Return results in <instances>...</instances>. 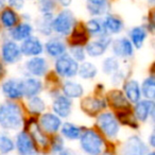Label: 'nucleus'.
Here are the masks:
<instances>
[{"label":"nucleus","instance_id":"nucleus-1","mask_svg":"<svg viewBox=\"0 0 155 155\" xmlns=\"http://www.w3.org/2000/svg\"><path fill=\"white\" fill-rule=\"evenodd\" d=\"M24 124L20 107L14 102H5L0 105V127L9 131H17Z\"/></svg>","mask_w":155,"mask_h":155},{"label":"nucleus","instance_id":"nucleus-2","mask_svg":"<svg viewBox=\"0 0 155 155\" xmlns=\"http://www.w3.org/2000/svg\"><path fill=\"white\" fill-rule=\"evenodd\" d=\"M80 147L86 155H100L103 153L104 141L97 132L88 129L81 133Z\"/></svg>","mask_w":155,"mask_h":155},{"label":"nucleus","instance_id":"nucleus-3","mask_svg":"<svg viewBox=\"0 0 155 155\" xmlns=\"http://www.w3.org/2000/svg\"><path fill=\"white\" fill-rule=\"evenodd\" d=\"M97 125L106 137L114 139L118 136L120 127L116 117L110 112L102 113L97 118Z\"/></svg>","mask_w":155,"mask_h":155},{"label":"nucleus","instance_id":"nucleus-4","mask_svg":"<svg viewBox=\"0 0 155 155\" xmlns=\"http://www.w3.org/2000/svg\"><path fill=\"white\" fill-rule=\"evenodd\" d=\"M73 25H74V16L72 12L69 10H64L56 16L55 19L52 20L51 28L58 34L67 35L70 33Z\"/></svg>","mask_w":155,"mask_h":155},{"label":"nucleus","instance_id":"nucleus-5","mask_svg":"<svg viewBox=\"0 0 155 155\" xmlns=\"http://www.w3.org/2000/svg\"><path fill=\"white\" fill-rule=\"evenodd\" d=\"M149 152L146 142L136 135L127 138L121 148V155H147Z\"/></svg>","mask_w":155,"mask_h":155},{"label":"nucleus","instance_id":"nucleus-6","mask_svg":"<svg viewBox=\"0 0 155 155\" xmlns=\"http://www.w3.org/2000/svg\"><path fill=\"white\" fill-rule=\"evenodd\" d=\"M79 65L69 55H62L55 62V70L62 78H72L78 73Z\"/></svg>","mask_w":155,"mask_h":155},{"label":"nucleus","instance_id":"nucleus-7","mask_svg":"<svg viewBox=\"0 0 155 155\" xmlns=\"http://www.w3.org/2000/svg\"><path fill=\"white\" fill-rule=\"evenodd\" d=\"M15 148L20 155H37L34 141L27 132H19L17 134Z\"/></svg>","mask_w":155,"mask_h":155},{"label":"nucleus","instance_id":"nucleus-8","mask_svg":"<svg viewBox=\"0 0 155 155\" xmlns=\"http://www.w3.org/2000/svg\"><path fill=\"white\" fill-rule=\"evenodd\" d=\"M39 124H41V131L54 134L61 129L62 121H61V119L58 118L55 114L47 113V114H44L43 116H41Z\"/></svg>","mask_w":155,"mask_h":155},{"label":"nucleus","instance_id":"nucleus-9","mask_svg":"<svg viewBox=\"0 0 155 155\" xmlns=\"http://www.w3.org/2000/svg\"><path fill=\"white\" fill-rule=\"evenodd\" d=\"M20 55H21V51L16 43L8 41L3 44L2 58L5 63H9V64L16 63L20 58Z\"/></svg>","mask_w":155,"mask_h":155},{"label":"nucleus","instance_id":"nucleus-10","mask_svg":"<svg viewBox=\"0 0 155 155\" xmlns=\"http://www.w3.org/2000/svg\"><path fill=\"white\" fill-rule=\"evenodd\" d=\"M2 91L10 99H18L24 96L22 89V81H18L15 79L8 80L2 85Z\"/></svg>","mask_w":155,"mask_h":155},{"label":"nucleus","instance_id":"nucleus-11","mask_svg":"<svg viewBox=\"0 0 155 155\" xmlns=\"http://www.w3.org/2000/svg\"><path fill=\"white\" fill-rule=\"evenodd\" d=\"M20 51L25 55L37 56L43 52V45L38 38L30 36L27 39H25L21 47H20Z\"/></svg>","mask_w":155,"mask_h":155},{"label":"nucleus","instance_id":"nucleus-12","mask_svg":"<svg viewBox=\"0 0 155 155\" xmlns=\"http://www.w3.org/2000/svg\"><path fill=\"white\" fill-rule=\"evenodd\" d=\"M47 68L48 65L46 60L38 56H34L26 63V69L35 77H43L47 71Z\"/></svg>","mask_w":155,"mask_h":155},{"label":"nucleus","instance_id":"nucleus-13","mask_svg":"<svg viewBox=\"0 0 155 155\" xmlns=\"http://www.w3.org/2000/svg\"><path fill=\"white\" fill-rule=\"evenodd\" d=\"M52 108L58 118H67L71 113L70 99L65 96H60L53 101Z\"/></svg>","mask_w":155,"mask_h":155},{"label":"nucleus","instance_id":"nucleus-14","mask_svg":"<svg viewBox=\"0 0 155 155\" xmlns=\"http://www.w3.org/2000/svg\"><path fill=\"white\" fill-rule=\"evenodd\" d=\"M81 107L86 114L91 115V116H95L97 113L100 110H104L106 107V102L104 100H100L97 98H85L82 102H81Z\"/></svg>","mask_w":155,"mask_h":155},{"label":"nucleus","instance_id":"nucleus-15","mask_svg":"<svg viewBox=\"0 0 155 155\" xmlns=\"http://www.w3.org/2000/svg\"><path fill=\"white\" fill-rule=\"evenodd\" d=\"M135 117L136 119H138L141 122L148 120V118L150 116H153V113H154V103L151 100L148 101H139L136 103L135 106Z\"/></svg>","mask_w":155,"mask_h":155},{"label":"nucleus","instance_id":"nucleus-16","mask_svg":"<svg viewBox=\"0 0 155 155\" xmlns=\"http://www.w3.org/2000/svg\"><path fill=\"white\" fill-rule=\"evenodd\" d=\"M110 44V39L106 36H102L100 39L95 41H91L86 46V52L91 56H100L106 51L108 45Z\"/></svg>","mask_w":155,"mask_h":155},{"label":"nucleus","instance_id":"nucleus-17","mask_svg":"<svg viewBox=\"0 0 155 155\" xmlns=\"http://www.w3.org/2000/svg\"><path fill=\"white\" fill-rule=\"evenodd\" d=\"M113 51L116 55L127 58L133 54V45L127 38H120L117 39L113 44Z\"/></svg>","mask_w":155,"mask_h":155},{"label":"nucleus","instance_id":"nucleus-18","mask_svg":"<svg viewBox=\"0 0 155 155\" xmlns=\"http://www.w3.org/2000/svg\"><path fill=\"white\" fill-rule=\"evenodd\" d=\"M29 133H30L29 135L31 136L33 141L36 142L39 147L46 148L48 146V138L46 137V135L36 122L29 123Z\"/></svg>","mask_w":155,"mask_h":155},{"label":"nucleus","instance_id":"nucleus-19","mask_svg":"<svg viewBox=\"0 0 155 155\" xmlns=\"http://www.w3.org/2000/svg\"><path fill=\"white\" fill-rule=\"evenodd\" d=\"M22 89H24V95L27 97H36V95H38L41 91V83L35 78H30L22 81Z\"/></svg>","mask_w":155,"mask_h":155},{"label":"nucleus","instance_id":"nucleus-20","mask_svg":"<svg viewBox=\"0 0 155 155\" xmlns=\"http://www.w3.org/2000/svg\"><path fill=\"white\" fill-rule=\"evenodd\" d=\"M124 93H125V98L129 100L132 103H137L140 101V88L139 84L137 81L131 80L124 85Z\"/></svg>","mask_w":155,"mask_h":155},{"label":"nucleus","instance_id":"nucleus-21","mask_svg":"<svg viewBox=\"0 0 155 155\" xmlns=\"http://www.w3.org/2000/svg\"><path fill=\"white\" fill-rule=\"evenodd\" d=\"M103 29L106 32L118 34L123 29V22L119 17L114 15H108L105 17L103 21Z\"/></svg>","mask_w":155,"mask_h":155},{"label":"nucleus","instance_id":"nucleus-22","mask_svg":"<svg viewBox=\"0 0 155 155\" xmlns=\"http://www.w3.org/2000/svg\"><path fill=\"white\" fill-rule=\"evenodd\" d=\"M108 99H110V103L114 107L118 108L121 110H129V102L127 99L125 98V96L123 95L121 91H110L108 95Z\"/></svg>","mask_w":155,"mask_h":155},{"label":"nucleus","instance_id":"nucleus-23","mask_svg":"<svg viewBox=\"0 0 155 155\" xmlns=\"http://www.w3.org/2000/svg\"><path fill=\"white\" fill-rule=\"evenodd\" d=\"M46 51L52 58H60V56L64 55L65 51H66V47H65L64 43H62L58 39H51L46 44Z\"/></svg>","mask_w":155,"mask_h":155},{"label":"nucleus","instance_id":"nucleus-24","mask_svg":"<svg viewBox=\"0 0 155 155\" xmlns=\"http://www.w3.org/2000/svg\"><path fill=\"white\" fill-rule=\"evenodd\" d=\"M61 133L65 138L69 140H77L81 136V127L73 124L71 122H65L63 125H61Z\"/></svg>","mask_w":155,"mask_h":155},{"label":"nucleus","instance_id":"nucleus-25","mask_svg":"<svg viewBox=\"0 0 155 155\" xmlns=\"http://www.w3.org/2000/svg\"><path fill=\"white\" fill-rule=\"evenodd\" d=\"M31 33H32V27L30 24H20L14 27V29L11 31V36L15 41H22L30 37Z\"/></svg>","mask_w":155,"mask_h":155},{"label":"nucleus","instance_id":"nucleus-26","mask_svg":"<svg viewBox=\"0 0 155 155\" xmlns=\"http://www.w3.org/2000/svg\"><path fill=\"white\" fill-rule=\"evenodd\" d=\"M63 91L67 98H79L83 95V86L75 82H66L63 86Z\"/></svg>","mask_w":155,"mask_h":155},{"label":"nucleus","instance_id":"nucleus-27","mask_svg":"<svg viewBox=\"0 0 155 155\" xmlns=\"http://www.w3.org/2000/svg\"><path fill=\"white\" fill-rule=\"evenodd\" d=\"M146 37H147V31L142 27H135L131 31V39H132L131 43H133V45L136 48H141Z\"/></svg>","mask_w":155,"mask_h":155},{"label":"nucleus","instance_id":"nucleus-28","mask_svg":"<svg viewBox=\"0 0 155 155\" xmlns=\"http://www.w3.org/2000/svg\"><path fill=\"white\" fill-rule=\"evenodd\" d=\"M78 72H79V75L82 79L89 80V79H93V78L96 77V74H97V67L93 63H83L79 67V69H78Z\"/></svg>","mask_w":155,"mask_h":155},{"label":"nucleus","instance_id":"nucleus-29","mask_svg":"<svg viewBox=\"0 0 155 155\" xmlns=\"http://www.w3.org/2000/svg\"><path fill=\"white\" fill-rule=\"evenodd\" d=\"M15 150V142L10 136L5 133H0V153L9 154Z\"/></svg>","mask_w":155,"mask_h":155},{"label":"nucleus","instance_id":"nucleus-30","mask_svg":"<svg viewBox=\"0 0 155 155\" xmlns=\"http://www.w3.org/2000/svg\"><path fill=\"white\" fill-rule=\"evenodd\" d=\"M17 15L12 9H5L1 13V21L5 28H13L17 24Z\"/></svg>","mask_w":155,"mask_h":155},{"label":"nucleus","instance_id":"nucleus-31","mask_svg":"<svg viewBox=\"0 0 155 155\" xmlns=\"http://www.w3.org/2000/svg\"><path fill=\"white\" fill-rule=\"evenodd\" d=\"M142 94L146 98L152 100L155 96V81L153 77L147 78L142 83Z\"/></svg>","mask_w":155,"mask_h":155},{"label":"nucleus","instance_id":"nucleus-32","mask_svg":"<svg viewBox=\"0 0 155 155\" xmlns=\"http://www.w3.org/2000/svg\"><path fill=\"white\" fill-rule=\"evenodd\" d=\"M28 107L31 113L33 114H41L45 110L46 104L41 98L38 97H32L30 101L28 102Z\"/></svg>","mask_w":155,"mask_h":155},{"label":"nucleus","instance_id":"nucleus-33","mask_svg":"<svg viewBox=\"0 0 155 155\" xmlns=\"http://www.w3.org/2000/svg\"><path fill=\"white\" fill-rule=\"evenodd\" d=\"M102 69L106 74H115L119 70V62L115 58H107L102 64Z\"/></svg>","mask_w":155,"mask_h":155},{"label":"nucleus","instance_id":"nucleus-34","mask_svg":"<svg viewBox=\"0 0 155 155\" xmlns=\"http://www.w3.org/2000/svg\"><path fill=\"white\" fill-rule=\"evenodd\" d=\"M85 29H86V32H88L91 35L100 34L103 31V25L101 24L99 19H91L86 24Z\"/></svg>","mask_w":155,"mask_h":155},{"label":"nucleus","instance_id":"nucleus-35","mask_svg":"<svg viewBox=\"0 0 155 155\" xmlns=\"http://www.w3.org/2000/svg\"><path fill=\"white\" fill-rule=\"evenodd\" d=\"M87 39L86 36V30H79V29H75L73 31L72 35V41L74 43V46H79V44L85 43Z\"/></svg>","mask_w":155,"mask_h":155},{"label":"nucleus","instance_id":"nucleus-36","mask_svg":"<svg viewBox=\"0 0 155 155\" xmlns=\"http://www.w3.org/2000/svg\"><path fill=\"white\" fill-rule=\"evenodd\" d=\"M55 8L54 0H41L39 3V10L43 14H51Z\"/></svg>","mask_w":155,"mask_h":155},{"label":"nucleus","instance_id":"nucleus-37","mask_svg":"<svg viewBox=\"0 0 155 155\" xmlns=\"http://www.w3.org/2000/svg\"><path fill=\"white\" fill-rule=\"evenodd\" d=\"M70 52L73 56L72 58L74 61H77V62L78 61L79 62H83L85 60V52L81 46H73V47H71Z\"/></svg>","mask_w":155,"mask_h":155},{"label":"nucleus","instance_id":"nucleus-38","mask_svg":"<svg viewBox=\"0 0 155 155\" xmlns=\"http://www.w3.org/2000/svg\"><path fill=\"white\" fill-rule=\"evenodd\" d=\"M65 149V146H64V140L61 136H55L54 139L52 140V144H51V150H52V153L54 154H58L60 153L61 151H63Z\"/></svg>","mask_w":155,"mask_h":155},{"label":"nucleus","instance_id":"nucleus-39","mask_svg":"<svg viewBox=\"0 0 155 155\" xmlns=\"http://www.w3.org/2000/svg\"><path fill=\"white\" fill-rule=\"evenodd\" d=\"M87 9H88L89 13L94 16H98V15H102L106 12L107 8H106V5H87Z\"/></svg>","mask_w":155,"mask_h":155},{"label":"nucleus","instance_id":"nucleus-40","mask_svg":"<svg viewBox=\"0 0 155 155\" xmlns=\"http://www.w3.org/2000/svg\"><path fill=\"white\" fill-rule=\"evenodd\" d=\"M9 5L13 9L21 10L25 5V0H9Z\"/></svg>","mask_w":155,"mask_h":155},{"label":"nucleus","instance_id":"nucleus-41","mask_svg":"<svg viewBox=\"0 0 155 155\" xmlns=\"http://www.w3.org/2000/svg\"><path fill=\"white\" fill-rule=\"evenodd\" d=\"M91 5H105L106 0H87Z\"/></svg>","mask_w":155,"mask_h":155},{"label":"nucleus","instance_id":"nucleus-42","mask_svg":"<svg viewBox=\"0 0 155 155\" xmlns=\"http://www.w3.org/2000/svg\"><path fill=\"white\" fill-rule=\"evenodd\" d=\"M56 155H75V153L72 150H70V149H64V150L61 151Z\"/></svg>","mask_w":155,"mask_h":155},{"label":"nucleus","instance_id":"nucleus-43","mask_svg":"<svg viewBox=\"0 0 155 155\" xmlns=\"http://www.w3.org/2000/svg\"><path fill=\"white\" fill-rule=\"evenodd\" d=\"M149 143H150L151 147H154L155 146V135L154 133H152L149 137Z\"/></svg>","mask_w":155,"mask_h":155},{"label":"nucleus","instance_id":"nucleus-44","mask_svg":"<svg viewBox=\"0 0 155 155\" xmlns=\"http://www.w3.org/2000/svg\"><path fill=\"white\" fill-rule=\"evenodd\" d=\"M58 1H60L61 5H64V7H68L71 3V0H58Z\"/></svg>","mask_w":155,"mask_h":155},{"label":"nucleus","instance_id":"nucleus-45","mask_svg":"<svg viewBox=\"0 0 155 155\" xmlns=\"http://www.w3.org/2000/svg\"><path fill=\"white\" fill-rule=\"evenodd\" d=\"M5 0H0V10L5 7Z\"/></svg>","mask_w":155,"mask_h":155},{"label":"nucleus","instance_id":"nucleus-46","mask_svg":"<svg viewBox=\"0 0 155 155\" xmlns=\"http://www.w3.org/2000/svg\"><path fill=\"white\" fill-rule=\"evenodd\" d=\"M100 155H114V154L110 153V152H104V153H101Z\"/></svg>","mask_w":155,"mask_h":155},{"label":"nucleus","instance_id":"nucleus-47","mask_svg":"<svg viewBox=\"0 0 155 155\" xmlns=\"http://www.w3.org/2000/svg\"><path fill=\"white\" fill-rule=\"evenodd\" d=\"M147 155H155V153L153 152V151H151V152H149V153H148V154H147Z\"/></svg>","mask_w":155,"mask_h":155},{"label":"nucleus","instance_id":"nucleus-48","mask_svg":"<svg viewBox=\"0 0 155 155\" xmlns=\"http://www.w3.org/2000/svg\"><path fill=\"white\" fill-rule=\"evenodd\" d=\"M147 1H149V2H150V3H154L155 0H147Z\"/></svg>","mask_w":155,"mask_h":155},{"label":"nucleus","instance_id":"nucleus-49","mask_svg":"<svg viewBox=\"0 0 155 155\" xmlns=\"http://www.w3.org/2000/svg\"><path fill=\"white\" fill-rule=\"evenodd\" d=\"M1 72H2V69H1V67H0V75H1Z\"/></svg>","mask_w":155,"mask_h":155}]
</instances>
